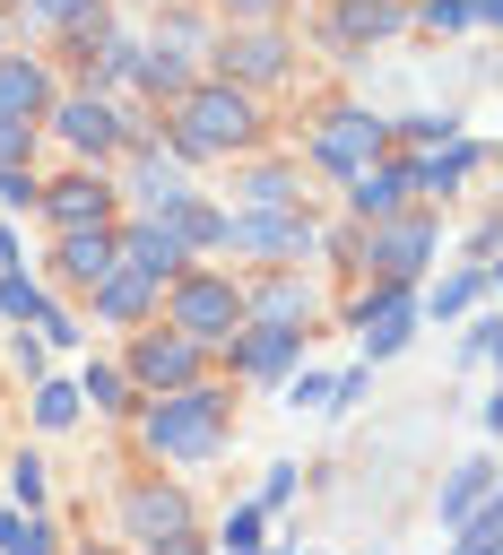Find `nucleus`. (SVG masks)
I'll return each mask as SVG.
<instances>
[{
    "label": "nucleus",
    "instance_id": "nucleus-9",
    "mask_svg": "<svg viewBox=\"0 0 503 555\" xmlns=\"http://www.w3.org/2000/svg\"><path fill=\"white\" fill-rule=\"evenodd\" d=\"M121 373L139 382V399H147V390H182V382H199V373H208V347H199V338H182L173 321H156V330L139 321V338H130Z\"/></svg>",
    "mask_w": 503,
    "mask_h": 555
},
{
    "label": "nucleus",
    "instance_id": "nucleus-34",
    "mask_svg": "<svg viewBox=\"0 0 503 555\" xmlns=\"http://www.w3.org/2000/svg\"><path fill=\"white\" fill-rule=\"evenodd\" d=\"M35 191H43V173L17 156V165H0V208H35Z\"/></svg>",
    "mask_w": 503,
    "mask_h": 555
},
{
    "label": "nucleus",
    "instance_id": "nucleus-37",
    "mask_svg": "<svg viewBox=\"0 0 503 555\" xmlns=\"http://www.w3.org/2000/svg\"><path fill=\"white\" fill-rule=\"evenodd\" d=\"M286 399H295V408H330V373L295 364V373H286Z\"/></svg>",
    "mask_w": 503,
    "mask_h": 555
},
{
    "label": "nucleus",
    "instance_id": "nucleus-6",
    "mask_svg": "<svg viewBox=\"0 0 503 555\" xmlns=\"http://www.w3.org/2000/svg\"><path fill=\"white\" fill-rule=\"evenodd\" d=\"M434 243H442V225H434V208H390V217H373L364 225V243H356V260L373 269V278H416L425 260H434Z\"/></svg>",
    "mask_w": 503,
    "mask_h": 555
},
{
    "label": "nucleus",
    "instance_id": "nucleus-31",
    "mask_svg": "<svg viewBox=\"0 0 503 555\" xmlns=\"http://www.w3.org/2000/svg\"><path fill=\"white\" fill-rule=\"evenodd\" d=\"M451 538H460V555H494V546H503V512L477 503L468 520H451Z\"/></svg>",
    "mask_w": 503,
    "mask_h": 555
},
{
    "label": "nucleus",
    "instance_id": "nucleus-42",
    "mask_svg": "<svg viewBox=\"0 0 503 555\" xmlns=\"http://www.w3.org/2000/svg\"><path fill=\"white\" fill-rule=\"evenodd\" d=\"M0 546H9V555H26V512H17V503H0Z\"/></svg>",
    "mask_w": 503,
    "mask_h": 555
},
{
    "label": "nucleus",
    "instance_id": "nucleus-36",
    "mask_svg": "<svg viewBox=\"0 0 503 555\" xmlns=\"http://www.w3.org/2000/svg\"><path fill=\"white\" fill-rule=\"evenodd\" d=\"M416 26L425 35H460L468 26V0H416Z\"/></svg>",
    "mask_w": 503,
    "mask_h": 555
},
{
    "label": "nucleus",
    "instance_id": "nucleus-7",
    "mask_svg": "<svg viewBox=\"0 0 503 555\" xmlns=\"http://www.w3.org/2000/svg\"><path fill=\"white\" fill-rule=\"evenodd\" d=\"M121 529H130L139 546H173V555L199 546V529H191V494L165 486V477H130V486H121Z\"/></svg>",
    "mask_w": 503,
    "mask_h": 555
},
{
    "label": "nucleus",
    "instance_id": "nucleus-13",
    "mask_svg": "<svg viewBox=\"0 0 503 555\" xmlns=\"http://www.w3.org/2000/svg\"><path fill=\"white\" fill-rule=\"evenodd\" d=\"M399 165H408V191H416V199H451V191L486 165V139H477V130H451V139H434V147H408Z\"/></svg>",
    "mask_w": 503,
    "mask_h": 555
},
{
    "label": "nucleus",
    "instance_id": "nucleus-38",
    "mask_svg": "<svg viewBox=\"0 0 503 555\" xmlns=\"http://www.w3.org/2000/svg\"><path fill=\"white\" fill-rule=\"evenodd\" d=\"M26 147H35V121L26 113H0V165H17Z\"/></svg>",
    "mask_w": 503,
    "mask_h": 555
},
{
    "label": "nucleus",
    "instance_id": "nucleus-25",
    "mask_svg": "<svg viewBox=\"0 0 503 555\" xmlns=\"http://www.w3.org/2000/svg\"><path fill=\"white\" fill-rule=\"evenodd\" d=\"M78 399L104 408V416H130V408H139V382H130L121 364H87V373H78Z\"/></svg>",
    "mask_w": 503,
    "mask_h": 555
},
{
    "label": "nucleus",
    "instance_id": "nucleus-11",
    "mask_svg": "<svg viewBox=\"0 0 503 555\" xmlns=\"http://www.w3.org/2000/svg\"><path fill=\"white\" fill-rule=\"evenodd\" d=\"M286 35L269 26V17H234V35L217 43V78H234V87H278L286 78Z\"/></svg>",
    "mask_w": 503,
    "mask_h": 555
},
{
    "label": "nucleus",
    "instance_id": "nucleus-35",
    "mask_svg": "<svg viewBox=\"0 0 503 555\" xmlns=\"http://www.w3.org/2000/svg\"><path fill=\"white\" fill-rule=\"evenodd\" d=\"M295 486H304V468H295V460H278V468L260 477V512H286V503H295Z\"/></svg>",
    "mask_w": 503,
    "mask_h": 555
},
{
    "label": "nucleus",
    "instance_id": "nucleus-32",
    "mask_svg": "<svg viewBox=\"0 0 503 555\" xmlns=\"http://www.w3.org/2000/svg\"><path fill=\"white\" fill-rule=\"evenodd\" d=\"M130 78H147V95H182L191 78H182V61H165V52H139V69Z\"/></svg>",
    "mask_w": 503,
    "mask_h": 555
},
{
    "label": "nucleus",
    "instance_id": "nucleus-29",
    "mask_svg": "<svg viewBox=\"0 0 503 555\" xmlns=\"http://www.w3.org/2000/svg\"><path fill=\"white\" fill-rule=\"evenodd\" d=\"M260 538H269V512H260V503H234V512L217 520V546H225V555H252Z\"/></svg>",
    "mask_w": 503,
    "mask_h": 555
},
{
    "label": "nucleus",
    "instance_id": "nucleus-3",
    "mask_svg": "<svg viewBox=\"0 0 503 555\" xmlns=\"http://www.w3.org/2000/svg\"><path fill=\"white\" fill-rule=\"evenodd\" d=\"M156 304H165V321H173L182 338H199L208 356H217V347L243 330V286H234L225 269H173Z\"/></svg>",
    "mask_w": 503,
    "mask_h": 555
},
{
    "label": "nucleus",
    "instance_id": "nucleus-26",
    "mask_svg": "<svg viewBox=\"0 0 503 555\" xmlns=\"http://www.w3.org/2000/svg\"><path fill=\"white\" fill-rule=\"evenodd\" d=\"M304 182H295V165H252L243 182H234V208H278V199H295Z\"/></svg>",
    "mask_w": 503,
    "mask_h": 555
},
{
    "label": "nucleus",
    "instance_id": "nucleus-33",
    "mask_svg": "<svg viewBox=\"0 0 503 555\" xmlns=\"http://www.w3.org/2000/svg\"><path fill=\"white\" fill-rule=\"evenodd\" d=\"M460 121L451 113H408V121H390V139H408V147H434V139H451Z\"/></svg>",
    "mask_w": 503,
    "mask_h": 555
},
{
    "label": "nucleus",
    "instance_id": "nucleus-1",
    "mask_svg": "<svg viewBox=\"0 0 503 555\" xmlns=\"http://www.w3.org/2000/svg\"><path fill=\"white\" fill-rule=\"evenodd\" d=\"M139 442L156 451V460H182V468H199V460H217L225 451V390L199 373V382H182V390H147L139 408Z\"/></svg>",
    "mask_w": 503,
    "mask_h": 555
},
{
    "label": "nucleus",
    "instance_id": "nucleus-2",
    "mask_svg": "<svg viewBox=\"0 0 503 555\" xmlns=\"http://www.w3.org/2000/svg\"><path fill=\"white\" fill-rule=\"evenodd\" d=\"M165 147L173 156H243V147H260V95L234 87V78L182 87L173 121H165Z\"/></svg>",
    "mask_w": 503,
    "mask_h": 555
},
{
    "label": "nucleus",
    "instance_id": "nucleus-18",
    "mask_svg": "<svg viewBox=\"0 0 503 555\" xmlns=\"http://www.w3.org/2000/svg\"><path fill=\"white\" fill-rule=\"evenodd\" d=\"M52 269L87 295V286L113 269V225H52Z\"/></svg>",
    "mask_w": 503,
    "mask_h": 555
},
{
    "label": "nucleus",
    "instance_id": "nucleus-41",
    "mask_svg": "<svg viewBox=\"0 0 503 555\" xmlns=\"http://www.w3.org/2000/svg\"><path fill=\"white\" fill-rule=\"evenodd\" d=\"M494 347H503V330L494 321H468V364H494Z\"/></svg>",
    "mask_w": 503,
    "mask_h": 555
},
{
    "label": "nucleus",
    "instance_id": "nucleus-28",
    "mask_svg": "<svg viewBox=\"0 0 503 555\" xmlns=\"http://www.w3.org/2000/svg\"><path fill=\"white\" fill-rule=\"evenodd\" d=\"M78 408H87V399H78V382H52V373H35V425H43V434L78 425Z\"/></svg>",
    "mask_w": 503,
    "mask_h": 555
},
{
    "label": "nucleus",
    "instance_id": "nucleus-40",
    "mask_svg": "<svg viewBox=\"0 0 503 555\" xmlns=\"http://www.w3.org/2000/svg\"><path fill=\"white\" fill-rule=\"evenodd\" d=\"M78 9H95V0H26V17H35V26H69Z\"/></svg>",
    "mask_w": 503,
    "mask_h": 555
},
{
    "label": "nucleus",
    "instance_id": "nucleus-14",
    "mask_svg": "<svg viewBox=\"0 0 503 555\" xmlns=\"http://www.w3.org/2000/svg\"><path fill=\"white\" fill-rule=\"evenodd\" d=\"M113 199H121V191H113L95 165H78V173H61V182L35 191V208H43L52 225H113Z\"/></svg>",
    "mask_w": 503,
    "mask_h": 555
},
{
    "label": "nucleus",
    "instance_id": "nucleus-19",
    "mask_svg": "<svg viewBox=\"0 0 503 555\" xmlns=\"http://www.w3.org/2000/svg\"><path fill=\"white\" fill-rule=\"evenodd\" d=\"M252 321H286V330H312V286L295 278V260H269V278L243 295Z\"/></svg>",
    "mask_w": 503,
    "mask_h": 555
},
{
    "label": "nucleus",
    "instance_id": "nucleus-22",
    "mask_svg": "<svg viewBox=\"0 0 503 555\" xmlns=\"http://www.w3.org/2000/svg\"><path fill=\"white\" fill-rule=\"evenodd\" d=\"M408 26V0H338L330 9V35L338 43H382V35H399Z\"/></svg>",
    "mask_w": 503,
    "mask_h": 555
},
{
    "label": "nucleus",
    "instance_id": "nucleus-21",
    "mask_svg": "<svg viewBox=\"0 0 503 555\" xmlns=\"http://www.w3.org/2000/svg\"><path fill=\"white\" fill-rule=\"evenodd\" d=\"M486 295H494V260H468V269H451L442 286H425V295H416V312H425V321H460V312H468V304H486Z\"/></svg>",
    "mask_w": 503,
    "mask_h": 555
},
{
    "label": "nucleus",
    "instance_id": "nucleus-23",
    "mask_svg": "<svg viewBox=\"0 0 503 555\" xmlns=\"http://www.w3.org/2000/svg\"><path fill=\"white\" fill-rule=\"evenodd\" d=\"M156 217H165V225H173V234H182V243H191V260H199V251H217V243H225V208H208V199H199V191H173V199H165V208H156Z\"/></svg>",
    "mask_w": 503,
    "mask_h": 555
},
{
    "label": "nucleus",
    "instance_id": "nucleus-17",
    "mask_svg": "<svg viewBox=\"0 0 503 555\" xmlns=\"http://www.w3.org/2000/svg\"><path fill=\"white\" fill-rule=\"evenodd\" d=\"M156 295H165V286H156L147 269H130V260H113V269H104V278L87 286V304H95V321H113V330H139V321L156 312Z\"/></svg>",
    "mask_w": 503,
    "mask_h": 555
},
{
    "label": "nucleus",
    "instance_id": "nucleus-20",
    "mask_svg": "<svg viewBox=\"0 0 503 555\" xmlns=\"http://www.w3.org/2000/svg\"><path fill=\"white\" fill-rule=\"evenodd\" d=\"M43 104H52V69H43L35 52H9V43H0V113L43 121Z\"/></svg>",
    "mask_w": 503,
    "mask_h": 555
},
{
    "label": "nucleus",
    "instance_id": "nucleus-45",
    "mask_svg": "<svg viewBox=\"0 0 503 555\" xmlns=\"http://www.w3.org/2000/svg\"><path fill=\"white\" fill-rule=\"evenodd\" d=\"M0 43H9V17H0Z\"/></svg>",
    "mask_w": 503,
    "mask_h": 555
},
{
    "label": "nucleus",
    "instance_id": "nucleus-24",
    "mask_svg": "<svg viewBox=\"0 0 503 555\" xmlns=\"http://www.w3.org/2000/svg\"><path fill=\"white\" fill-rule=\"evenodd\" d=\"M494 477H503V468H494V460H468V468H460V477H442V494H434V520H442V529H451V520H468V512H477V503H494Z\"/></svg>",
    "mask_w": 503,
    "mask_h": 555
},
{
    "label": "nucleus",
    "instance_id": "nucleus-5",
    "mask_svg": "<svg viewBox=\"0 0 503 555\" xmlns=\"http://www.w3.org/2000/svg\"><path fill=\"white\" fill-rule=\"evenodd\" d=\"M217 251H243V260H312V251H321V225H312V208H304V199H278V208H234Z\"/></svg>",
    "mask_w": 503,
    "mask_h": 555
},
{
    "label": "nucleus",
    "instance_id": "nucleus-12",
    "mask_svg": "<svg viewBox=\"0 0 503 555\" xmlns=\"http://www.w3.org/2000/svg\"><path fill=\"white\" fill-rule=\"evenodd\" d=\"M217 356H225L243 382H286V373L304 364V330H286V321H252V312H243V330H234Z\"/></svg>",
    "mask_w": 503,
    "mask_h": 555
},
{
    "label": "nucleus",
    "instance_id": "nucleus-39",
    "mask_svg": "<svg viewBox=\"0 0 503 555\" xmlns=\"http://www.w3.org/2000/svg\"><path fill=\"white\" fill-rule=\"evenodd\" d=\"M156 52H199V26H191V17H165V26H156Z\"/></svg>",
    "mask_w": 503,
    "mask_h": 555
},
{
    "label": "nucleus",
    "instance_id": "nucleus-16",
    "mask_svg": "<svg viewBox=\"0 0 503 555\" xmlns=\"http://www.w3.org/2000/svg\"><path fill=\"white\" fill-rule=\"evenodd\" d=\"M113 260H130V269H147V278L165 286L173 269H191V243H182L165 217H130V225H113Z\"/></svg>",
    "mask_w": 503,
    "mask_h": 555
},
{
    "label": "nucleus",
    "instance_id": "nucleus-4",
    "mask_svg": "<svg viewBox=\"0 0 503 555\" xmlns=\"http://www.w3.org/2000/svg\"><path fill=\"white\" fill-rule=\"evenodd\" d=\"M43 130L78 156V165H104V156H121L130 147V121H121V104L113 95H95V87H69V95H52L43 104Z\"/></svg>",
    "mask_w": 503,
    "mask_h": 555
},
{
    "label": "nucleus",
    "instance_id": "nucleus-44",
    "mask_svg": "<svg viewBox=\"0 0 503 555\" xmlns=\"http://www.w3.org/2000/svg\"><path fill=\"white\" fill-rule=\"evenodd\" d=\"M217 9H225V17H269L278 0H217Z\"/></svg>",
    "mask_w": 503,
    "mask_h": 555
},
{
    "label": "nucleus",
    "instance_id": "nucleus-10",
    "mask_svg": "<svg viewBox=\"0 0 503 555\" xmlns=\"http://www.w3.org/2000/svg\"><path fill=\"white\" fill-rule=\"evenodd\" d=\"M356 330H364V364H390V356L425 330V312H416V278H373V295L356 304Z\"/></svg>",
    "mask_w": 503,
    "mask_h": 555
},
{
    "label": "nucleus",
    "instance_id": "nucleus-8",
    "mask_svg": "<svg viewBox=\"0 0 503 555\" xmlns=\"http://www.w3.org/2000/svg\"><path fill=\"white\" fill-rule=\"evenodd\" d=\"M304 147H312V165H321V173H356L364 156H390L399 139H390V121H382L373 104H330V113H321V130H312Z\"/></svg>",
    "mask_w": 503,
    "mask_h": 555
},
{
    "label": "nucleus",
    "instance_id": "nucleus-15",
    "mask_svg": "<svg viewBox=\"0 0 503 555\" xmlns=\"http://www.w3.org/2000/svg\"><path fill=\"white\" fill-rule=\"evenodd\" d=\"M338 191H347V217H356V225H373V217H390V208H408V199H416L399 156H364L356 173H338Z\"/></svg>",
    "mask_w": 503,
    "mask_h": 555
},
{
    "label": "nucleus",
    "instance_id": "nucleus-43",
    "mask_svg": "<svg viewBox=\"0 0 503 555\" xmlns=\"http://www.w3.org/2000/svg\"><path fill=\"white\" fill-rule=\"evenodd\" d=\"M9 356H17V373H43V338H26V330H17V338H9Z\"/></svg>",
    "mask_w": 503,
    "mask_h": 555
},
{
    "label": "nucleus",
    "instance_id": "nucleus-27",
    "mask_svg": "<svg viewBox=\"0 0 503 555\" xmlns=\"http://www.w3.org/2000/svg\"><path fill=\"white\" fill-rule=\"evenodd\" d=\"M43 304H52V295L9 260V269H0V321H9V330H35V312H43Z\"/></svg>",
    "mask_w": 503,
    "mask_h": 555
},
{
    "label": "nucleus",
    "instance_id": "nucleus-30",
    "mask_svg": "<svg viewBox=\"0 0 503 555\" xmlns=\"http://www.w3.org/2000/svg\"><path fill=\"white\" fill-rule=\"evenodd\" d=\"M43 494H52L43 460H35V451H17V460H9V503H17V512H43Z\"/></svg>",
    "mask_w": 503,
    "mask_h": 555
}]
</instances>
